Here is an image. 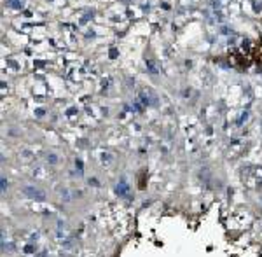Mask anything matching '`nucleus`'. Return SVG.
<instances>
[{"label": "nucleus", "mask_w": 262, "mask_h": 257, "mask_svg": "<svg viewBox=\"0 0 262 257\" xmlns=\"http://www.w3.org/2000/svg\"><path fill=\"white\" fill-rule=\"evenodd\" d=\"M25 192H27V195H30V198H39V200H42V198H44V195H42L40 191H37V189L27 187V189H25Z\"/></svg>", "instance_id": "nucleus-1"}]
</instances>
